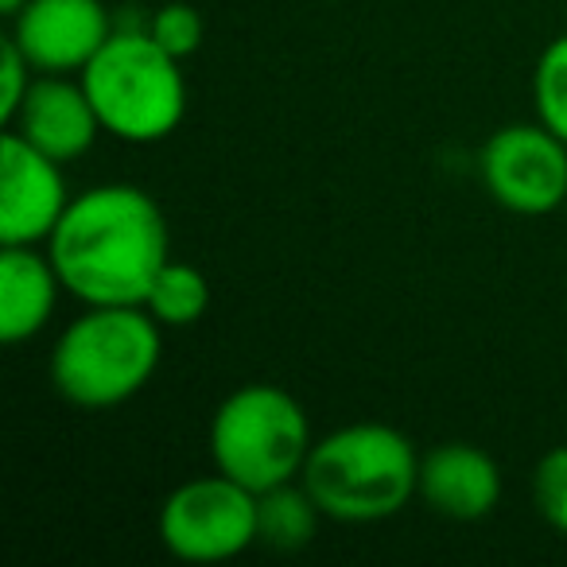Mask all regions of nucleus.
I'll list each match as a JSON object with an SVG mask.
<instances>
[{
  "label": "nucleus",
  "instance_id": "obj_3",
  "mask_svg": "<svg viewBox=\"0 0 567 567\" xmlns=\"http://www.w3.org/2000/svg\"><path fill=\"white\" fill-rule=\"evenodd\" d=\"M164 327L141 303L86 308L51 347V385L63 401L105 412L133 401L159 370Z\"/></svg>",
  "mask_w": 567,
  "mask_h": 567
},
{
  "label": "nucleus",
  "instance_id": "obj_16",
  "mask_svg": "<svg viewBox=\"0 0 567 567\" xmlns=\"http://www.w3.org/2000/svg\"><path fill=\"white\" fill-rule=\"evenodd\" d=\"M148 32H152V40L164 51H172L175 59H190L206 40L203 17H198V9L187 4V0H167V4H159L148 17Z\"/></svg>",
  "mask_w": 567,
  "mask_h": 567
},
{
  "label": "nucleus",
  "instance_id": "obj_19",
  "mask_svg": "<svg viewBox=\"0 0 567 567\" xmlns=\"http://www.w3.org/2000/svg\"><path fill=\"white\" fill-rule=\"evenodd\" d=\"M24 4H28V0H0V12H4V17H17Z\"/></svg>",
  "mask_w": 567,
  "mask_h": 567
},
{
  "label": "nucleus",
  "instance_id": "obj_1",
  "mask_svg": "<svg viewBox=\"0 0 567 567\" xmlns=\"http://www.w3.org/2000/svg\"><path fill=\"white\" fill-rule=\"evenodd\" d=\"M48 257L63 288L86 308L148 300L172 260V234L159 203L133 183H97L71 198L48 237Z\"/></svg>",
  "mask_w": 567,
  "mask_h": 567
},
{
  "label": "nucleus",
  "instance_id": "obj_18",
  "mask_svg": "<svg viewBox=\"0 0 567 567\" xmlns=\"http://www.w3.org/2000/svg\"><path fill=\"white\" fill-rule=\"evenodd\" d=\"M32 82H35V66L28 63L24 51L4 35V48H0V121H4V125L17 117L20 102H24V94L32 90Z\"/></svg>",
  "mask_w": 567,
  "mask_h": 567
},
{
  "label": "nucleus",
  "instance_id": "obj_7",
  "mask_svg": "<svg viewBox=\"0 0 567 567\" xmlns=\"http://www.w3.org/2000/svg\"><path fill=\"white\" fill-rule=\"evenodd\" d=\"M478 175L502 210L540 218L567 206V141L540 121L502 125L482 144Z\"/></svg>",
  "mask_w": 567,
  "mask_h": 567
},
{
  "label": "nucleus",
  "instance_id": "obj_12",
  "mask_svg": "<svg viewBox=\"0 0 567 567\" xmlns=\"http://www.w3.org/2000/svg\"><path fill=\"white\" fill-rule=\"evenodd\" d=\"M59 292H66L48 252L35 245H0V339L17 347L51 323Z\"/></svg>",
  "mask_w": 567,
  "mask_h": 567
},
{
  "label": "nucleus",
  "instance_id": "obj_6",
  "mask_svg": "<svg viewBox=\"0 0 567 567\" xmlns=\"http://www.w3.org/2000/svg\"><path fill=\"white\" fill-rule=\"evenodd\" d=\"M159 540L183 564H221L257 544V494L229 474L175 486L159 505Z\"/></svg>",
  "mask_w": 567,
  "mask_h": 567
},
{
  "label": "nucleus",
  "instance_id": "obj_10",
  "mask_svg": "<svg viewBox=\"0 0 567 567\" xmlns=\"http://www.w3.org/2000/svg\"><path fill=\"white\" fill-rule=\"evenodd\" d=\"M9 133L24 136L43 156L71 164L94 148L97 133H105L97 110L90 102L82 79L71 74H35L32 90L20 102L17 117L9 121Z\"/></svg>",
  "mask_w": 567,
  "mask_h": 567
},
{
  "label": "nucleus",
  "instance_id": "obj_13",
  "mask_svg": "<svg viewBox=\"0 0 567 567\" xmlns=\"http://www.w3.org/2000/svg\"><path fill=\"white\" fill-rule=\"evenodd\" d=\"M319 520H323V509H319L311 489L300 478L280 482V486L257 494V544H265V548H308L319 533Z\"/></svg>",
  "mask_w": 567,
  "mask_h": 567
},
{
  "label": "nucleus",
  "instance_id": "obj_4",
  "mask_svg": "<svg viewBox=\"0 0 567 567\" xmlns=\"http://www.w3.org/2000/svg\"><path fill=\"white\" fill-rule=\"evenodd\" d=\"M179 63L183 59L152 40L148 24H117L79 79L105 133L125 144H156L187 117V79Z\"/></svg>",
  "mask_w": 567,
  "mask_h": 567
},
{
  "label": "nucleus",
  "instance_id": "obj_2",
  "mask_svg": "<svg viewBox=\"0 0 567 567\" xmlns=\"http://www.w3.org/2000/svg\"><path fill=\"white\" fill-rule=\"evenodd\" d=\"M300 482L327 520L373 525L389 520L416 497L420 455L393 424H347L311 443Z\"/></svg>",
  "mask_w": 567,
  "mask_h": 567
},
{
  "label": "nucleus",
  "instance_id": "obj_15",
  "mask_svg": "<svg viewBox=\"0 0 567 567\" xmlns=\"http://www.w3.org/2000/svg\"><path fill=\"white\" fill-rule=\"evenodd\" d=\"M533 102H536V121L544 128H551L559 141H567V32L556 35L540 51V59H536Z\"/></svg>",
  "mask_w": 567,
  "mask_h": 567
},
{
  "label": "nucleus",
  "instance_id": "obj_17",
  "mask_svg": "<svg viewBox=\"0 0 567 567\" xmlns=\"http://www.w3.org/2000/svg\"><path fill=\"white\" fill-rule=\"evenodd\" d=\"M533 497H536V513L544 517V525L556 528L559 536H567V443L551 447L548 455L536 463Z\"/></svg>",
  "mask_w": 567,
  "mask_h": 567
},
{
  "label": "nucleus",
  "instance_id": "obj_14",
  "mask_svg": "<svg viewBox=\"0 0 567 567\" xmlns=\"http://www.w3.org/2000/svg\"><path fill=\"white\" fill-rule=\"evenodd\" d=\"M144 308L159 327H195L210 311V280L187 260H167Z\"/></svg>",
  "mask_w": 567,
  "mask_h": 567
},
{
  "label": "nucleus",
  "instance_id": "obj_11",
  "mask_svg": "<svg viewBox=\"0 0 567 567\" xmlns=\"http://www.w3.org/2000/svg\"><path fill=\"white\" fill-rule=\"evenodd\" d=\"M416 497L451 520H482L502 502V466L478 443L447 440L420 455Z\"/></svg>",
  "mask_w": 567,
  "mask_h": 567
},
{
  "label": "nucleus",
  "instance_id": "obj_5",
  "mask_svg": "<svg viewBox=\"0 0 567 567\" xmlns=\"http://www.w3.org/2000/svg\"><path fill=\"white\" fill-rule=\"evenodd\" d=\"M311 420L288 389L252 381L226 396L210 420V458L252 494L296 482L311 455Z\"/></svg>",
  "mask_w": 567,
  "mask_h": 567
},
{
  "label": "nucleus",
  "instance_id": "obj_9",
  "mask_svg": "<svg viewBox=\"0 0 567 567\" xmlns=\"http://www.w3.org/2000/svg\"><path fill=\"white\" fill-rule=\"evenodd\" d=\"M63 164L17 133L0 148V245H48L71 206Z\"/></svg>",
  "mask_w": 567,
  "mask_h": 567
},
{
  "label": "nucleus",
  "instance_id": "obj_8",
  "mask_svg": "<svg viewBox=\"0 0 567 567\" xmlns=\"http://www.w3.org/2000/svg\"><path fill=\"white\" fill-rule=\"evenodd\" d=\"M117 32L102 0H28L12 17L9 40L35 74H82Z\"/></svg>",
  "mask_w": 567,
  "mask_h": 567
}]
</instances>
